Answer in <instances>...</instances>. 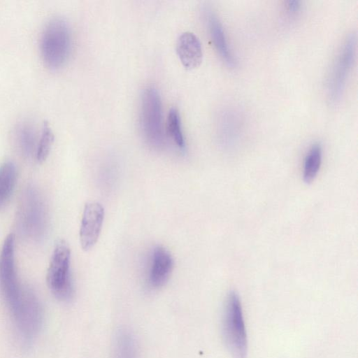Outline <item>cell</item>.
Here are the masks:
<instances>
[{"label": "cell", "mask_w": 358, "mask_h": 358, "mask_svg": "<svg viewBox=\"0 0 358 358\" xmlns=\"http://www.w3.org/2000/svg\"><path fill=\"white\" fill-rule=\"evenodd\" d=\"M242 118L238 111L229 108L221 113L217 130L223 141H236L242 131Z\"/></svg>", "instance_id": "obj_12"}, {"label": "cell", "mask_w": 358, "mask_h": 358, "mask_svg": "<svg viewBox=\"0 0 358 358\" xmlns=\"http://www.w3.org/2000/svg\"><path fill=\"white\" fill-rule=\"evenodd\" d=\"M114 358H138L136 341L130 331L120 329L115 336Z\"/></svg>", "instance_id": "obj_15"}, {"label": "cell", "mask_w": 358, "mask_h": 358, "mask_svg": "<svg viewBox=\"0 0 358 358\" xmlns=\"http://www.w3.org/2000/svg\"><path fill=\"white\" fill-rule=\"evenodd\" d=\"M322 159V148L320 143L312 145L307 152L303 165V178L306 183L313 182L316 178Z\"/></svg>", "instance_id": "obj_14"}, {"label": "cell", "mask_w": 358, "mask_h": 358, "mask_svg": "<svg viewBox=\"0 0 358 358\" xmlns=\"http://www.w3.org/2000/svg\"><path fill=\"white\" fill-rule=\"evenodd\" d=\"M176 53L182 64L188 70L199 66L203 60L201 43L196 34L191 31H185L176 41Z\"/></svg>", "instance_id": "obj_10"}, {"label": "cell", "mask_w": 358, "mask_h": 358, "mask_svg": "<svg viewBox=\"0 0 358 358\" xmlns=\"http://www.w3.org/2000/svg\"><path fill=\"white\" fill-rule=\"evenodd\" d=\"M208 29L213 45L224 62L229 67L236 65L231 49L229 46L223 26L216 14L209 8L204 12Z\"/></svg>", "instance_id": "obj_11"}, {"label": "cell", "mask_w": 358, "mask_h": 358, "mask_svg": "<svg viewBox=\"0 0 358 358\" xmlns=\"http://www.w3.org/2000/svg\"><path fill=\"white\" fill-rule=\"evenodd\" d=\"M104 208L97 201L85 203L79 230L80 243L83 250L92 249L99 238L104 220Z\"/></svg>", "instance_id": "obj_8"}, {"label": "cell", "mask_w": 358, "mask_h": 358, "mask_svg": "<svg viewBox=\"0 0 358 358\" xmlns=\"http://www.w3.org/2000/svg\"><path fill=\"white\" fill-rule=\"evenodd\" d=\"M140 123L145 141L160 148L164 143L162 104L158 90L153 85L144 88L141 97Z\"/></svg>", "instance_id": "obj_6"}, {"label": "cell", "mask_w": 358, "mask_h": 358, "mask_svg": "<svg viewBox=\"0 0 358 358\" xmlns=\"http://www.w3.org/2000/svg\"><path fill=\"white\" fill-rule=\"evenodd\" d=\"M166 131L167 136L180 150L185 149V139L182 129L180 115L176 108H171L168 113Z\"/></svg>", "instance_id": "obj_16"}, {"label": "cell", "mask_w": 358, "mask_h": 358, "mask_svg": "<svg viewBox=\"0 0 358 358\" xmlns=\"http://www.w3.org/2000/svg\"><path fill=\"white\" fill-rule=\"evenodd\" d=\"M357 36L349 34L341 45L328 73L326 91L331 104L339 103L344 94L346 84L356 56Z\"/></svg>", "instance_id": "obj_4"}, {"label": "cell", "mask_w": 358, "mask_h": 358, "mask_svg": "<svg viewBox=\"0 0 358 358\" xmlns=\"http://www.w3.org/2000/svg\"><path fill=\"white\" fill-rule=\"evenodd\" d=\"M17 171L12 162H6L0 166V209L8 202L15 187Z\"/></svg>", "instance_id": "obj_13"}, {"label": "cell", "mask_w": 358, "mask_h": 358, "mask_svg": "<svg viewBox=\"0 0 358 358\" xmlns=\"http://www.w3.org/2000/svg\"><path fill=\"white\" fill-rule=\"evenodd\" d=\"M71 250L68 243L59 240L55 244L47 271L48 288L56 299L67 302L74 294L70 271Z\"/></svg>", "instance_id": "obj_5"}, {"label": "cell", "mask_w": 358, "mask_h": 358, "mask_svg": "<svg viewBox=\"0 0 358 358\" xmlns=\"http://www.w3.org/2000/svg\"><path fill=\"white\" fill-rule=\"evenodd\" d=\"M0 291L13 321L19 317L27 298V287L18 281L15 264V236L8 234L0 252Z\"/></svg>", "instance_id": "obj_1"}, {"label": "cell", "mask_w": 358, "mask_h": 358, "mask_svg": "<svg viewBox=\"0 0 358 358\" xmlns=\"http://www.w3.org/2000/svg\"><path fill=\"white\" fill-rule=\"evenodd\" d=\"M18 215L20 228L26 236L39 240L44 236L46 209L41 194L34 187H29L23 194Z\"/></svg>", "instance_id": "obj_7"}, {"label": "cell", "mask_w": 358, "mask_h": 358, "mask_svg": "<svg viewBox=\"0 0 358 358\" xmlns=\"http://www.w3.org/2000/svg\"><path fill=\"white\" fill-rule=\"evenodd\" d=\"M301 1H287L285 2V8L291 14H296L301 8Z\"/></svg>", "instance_id": "obj_19"}, {"label": "cell", "mask_w": 358, "mask_h": 358, "mask_svg": "<svg viewBox=\"0 0 358 358\" xmlns=\"http://www.w3.org/2000/svg\"><path fill=\"white\" fill-rule=\"evenodd\" d=\"M71 45V31L66 20L60 17L50 20L41 40V52L45 65L52 69L62 67L68 60Z\"/></svg>", "instance_id": "obj_2"}, {"label": "cell", "mask_w": 358, "mask_h": 358, "mask_svg": "<svg viewBox=\"0 0 358 358\" xmlns=\"http://www.w3.org/2000/svg\"><path fill=\"white\" fill-rule=\"evenodd\" d=\"M222 334L225 345L232 358H246L248 338L238 294L229 293L222 315Z\"/></svg>", "instance_id": "obj_3"}, {"label": "cell", "mask_w": 358, "mask_h": 358, "mask_svg": "<svg viewBox=\"0 0 358 358\" xmlns=\"http://www.w3.org/2000/svg\"><path fill=\"white\" fill-rule=\"evenodd\" d=\"M17 139L22 154L26 157L31 156L37 146L34 128L29 124H22L17 133Z\"/></svg>", "instance_id": "obj_17"}, {"label": "cell", "mask_w": 358, "mask_h": 358, "mask_svg": "<svg viewBox=\"0 0 358 358\" xmlns=\"http://www.w3.org/2000/svg\"><path fill=\"white\" fill-rule=\"evenodd\" d=\"M54 141V134L47 122L43 123L41 135L36 151V160L42 163L48 158Z\"/></svg>", "instance_id": "obj_18"}, {"label": "cell", "mask_w": 358, "mask_h": 358, "mask_svg": "<svg viewBox=\"0 0 358 358\" xmlns=\"http://www.w3.org/2000/svg\"><path fill=\"white\" fill-rule=\"evenodd\" d=\"M174 266L171 254L162 246H156L152 253L148 275L150 285L155 289L163 287L169 280Z\"/></svg>", "instance_id": "obj_9"}]
</instances>
